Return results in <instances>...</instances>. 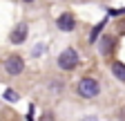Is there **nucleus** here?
I'll use <instances>...</instances> for the list:
<instances>
[{
	"instance_id": "0eeeda50",
	"label": "nucleus",
	"mask_w": 125,
	"mask_h": 121,
	"mask_svg": "<svg viewBox=\"0 0 125 121\" xmlns=\"http://www.w3.org/2000/svg\"><path fill=\"white\" fill-rule=\"evenodd\" d=\"M112 74L125 83V63H121V60H116V63H112Z\"/></svg>"
},
{
	"instance_id": "39448f33",
	"label": "nucleus",
	"mask_w": 125,
	"mask_h": 121,
	"mask_svg": "<svg viewBox=\"0 0 125 121\" xmlns=\"http://www.w3.org/2000/svg\"><path fill=\"white\" fill-rule=\"evenodd\" d=\"M27 34H29L27 25H25V23H20V25L16 27L11 34H9V40H11L13 45H20V43H25V40H27Z\"/></svg>"
},
{
	"instance_id": "423d86ee",
	"label": "nucleus",
	"mask_w": 125,
	"mask_h": 121,
	"mask_svg": "<svg viewBox=\"0 0 125 121\" xmlns=\"http://www.w3.org/2000/svg\"><path fill=\"white\" fill-rule=\"evenodd\" d=\"M114 52V36H103L101 38V54L107 56Z\"/></svg>"
},
{
	"instance_id": "f8f14e48",
	"label": "nucleus",
	"mask_w": 125,
	"mask_h": 121,
	"mask_svg": "<svg viewBox=\"0 0 125 121\" xmlns=\"http://www.w3.org/2000/svg\"><path fill=\"white\" fill-rule=\"evenodd\" d=\"M22 2H34V0H22Z\"/></svg>"
},
{
	"instance_id": "f257e3e1",
	"label": "nucleus",
	"mask_w": 125,
	"mask_h": 121,
	"mask_svg": "<svg viewBox=\"0 0 125 121\" xmlns=\"http://www.w3.org/2000/svg\"><path fill=\"white\" fill-rule=\"evenodd\" d=\"M76 90H78V94H81L83 99H96V97L101 94V85H98V81H96V79H92V76L81 79Z\"/></svg>"
},
{
	"instance_id": "9b49d317",
	"label": "nucleus",
	"mask_w": 125,
	"mask_h": 121,
	"mask_svg": "<svg viewBox=\"0 0 125 121\" xmlns=\"http://www.w3.org/2000/svg\"><path fill=\"white\" fill-rule=\"evenodd\" d=\"M42 121H54V117H52L49 112H45V114H42Z\"/></svg>"
},
{
	"instance_id": "6e6552de",
	"label": "nucleus",
	"mask_w": 125,
	"mask_h": 121,
	"mask_svg": "<svg viewBox=\"0 0 125 121\" xmlns=\"http://www.w3.org/2000/svg\"><path fill=\"white\" fill-rule=\"evenodd\" d=\"M103 27H105V20H103V23H98L96 27H94V29H92V34H89V43H94V40H96V38H98V34L103 32Z\"/></svg>"
},
{
	"instance_id": "f03ea898",
	"label": "nucleus",
	"mask_w": 125,
	"mask_h": 121,
	"mask_svg": "<svg viewBox=\"0 0 125 121\" xmlns=\"http://www.w3.org/2000/svg\"><path fill=\"white\" fill-rule=\"evenodd\" d=\"M58 67L60 70H65V72H69V70H74L76 65H78V52L76 49H72V47H67L65 52H60V56H58Z\"/></svg>"
},
{
	"instance_id": "1a4fd4ad",
	"label": "nucleus",
	"mask_w": 125,
	"mask_h": 121,
	"mask_svg": "<svg viewBox=\"0 0 125 121\" xmlns=\"http://www.w3.org/2000/svg\"><path fill=\"white\" fill-rule=\"evenodd\" d=\"M5 99H7V101H11V103H16L20 97H18V92H13V90H5Z\"/></svg>"
},
{
	"instance_id": "9d476101",
	"label": "nucleus",
	"mask_w": 125,
	"mask_h": 121,
	"mask_svg": "<svg viewBox=\"0 0 125 121\" xmlns=\"http://www.w3.org/2000/svg\"><path fill=\"white\" fill-rule=\"evenodd\" d=\"M81 121H98V117H94V114H89V117H83Z\"/></svg>"
},
{
	"instance_id": "7ed1b4c3",
	"label": "nucleus",
	"mask_w": 125,
	"mask_h": 121,
	"mask_svg": "<svg viewBox=\"0 0 125 121\" xmlns=\"http://www.w3.org/2000/svg\"><path fill=\"white\" fill-rule=\"evenodd\" d=\"M5 70H7V74H11V76H18V74H22V70H25V58L18 56V54L9 56V58L5 60Z\"/></svg>"
},
{
	"instance_id": "20e7f679",
	"label": "nucleus",
	"mask_w": 125,
	"mask_h": 121,
	"mask_svg": "<svg viewBox=\"0 0 125 121\" xmlns=\"http://www.w3.org/2000/svg\"><path fill=\"white\" fill-rule=\"evenodd\" d=\"M56 27L60 29V32H72V29L76 27V18L69 11H65V13H60V16L56 18Z\"/></svg>"
}]
</instances>
